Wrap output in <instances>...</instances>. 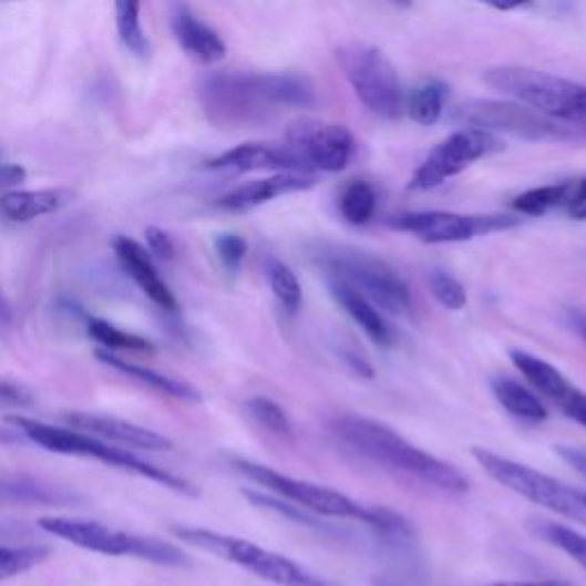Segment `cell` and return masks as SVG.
I'll list each match as a JSON object with an SVG mask.
<instances>
[{
    "label": "cell",
    "instance_id": "cell-25",
    "mask_svg": "<svg viewBox=\"0 0 586 586\" xmlns=\"http://www.w3.org/2000/svg\"><path fill=\"white\" fill-rule=\"evenodd\" d=\"M491 388L495 399L502 403V408L511 412L513 418L530 424H541L547 420V408L543 405V401L532 390L523 388L518 381H513V378L497 376L493 378Z\"/></svg>",
    "mask_w": 586,
    "mask_h": 586
},
{
    "label": "cell",
    "instance_id": "cell-8",
    "mask_svg": "<svg viewBox=\"0 0 586 586\" xmlns=\"http://www.w3.org/2000/svg\"><path fill=\"white\" fill-rule=\"evenodd\" d=\"M179 541L204 549V553L216 555L229 564H236L248 573H255L257 577L273 582L278 586H337L326 577H319L315 573H309L294 559L270 553L266 547L255 545L253 541L220 534L214 530H199V527H172Z\"/></svg>",
    "mask_w": 586,
    "mask_h": 586
},
{
    "label": "cell",
    "instance_id": "cell-32",
    "mask_svg": "<svg viewBox=\"0 0 586 586\" xmlns=\"http://www.w3.org/2000/svg\"><path fill=\"white\" fill-rule=\"evenodd\" d=\"M339 214L351 225H367L376 214V191L369 182H351L339 195Z\"/></svg>",
    "mask_w": 586,
    "mask_h": 586
},
{
    "label": "cell",
    "instance_id": "cell-48",
    "mask_svg": "<svg viewBox=\"0 0 586 586\" xmlns=\"http://www.w3.org/2000/svg\"><path fill=\"white\" fill-rule=\"evenodd\" d=\"M25 435L19 429H0V444H19L23 442Z\"/></svg>",
    "mask_w": 586,
    "mask_h": 586
},
{
    "label": "cell",
    "instance_id": "cell-21",
    "mask_svg": "<svg viewBox=\"0 0 586 586\" xmlns=\"http://www.w3.org/2000/svg\"><path fill=\"white\" fill-rule=\"evenodd\" d=\"M328 289L335 298V302L347 312L360 330L376 343V347L390 349L394 347V328L388 323V319L381 315V307L373 305L364 294H360L356 287L328 278Z\"/></svg>",
    "mask_w": 586,
    "mask_h": 586
},
{
    "label": "cell",
    "instance_id": "cell-36",
    "mask_svg": "<svg viewBox=\"0 0 586 586\" xmlns=\"http://www.w3.org/2000/svg\"><path fill=\"white\" fill-rule=\"evenodd\" d=\"M429 289L433 294V298L446 307L452 309V312H459L467 305V294L463 289V285L454 278L452 273H446L442 268H433L429 273Z\"/></svg>",
    "mask_w": 586,
    "mask_h": 586
},
{
    "label": "cell",
    "instance_id": "cell-20",
    "mask_svg": "<svg viewBox=\"0 0 586 586\" xmlns=\"http://www.w3.org/2000/svg\"><path fill=\"white\" fill-rule=\"evenodd\" d=\"M169 28L179 47L202 64H216L227 55V44L223 42L220 34L199 21L182 0H177L175 8H172Z\"/></svg>",
    "mask_w": 586,
    "mask_h": 586
},
{
    "label": "cell",
    "instance_id": "cell-11",
    "mask_svg": "<svg viewBox=\"0 0 586 586\" xmlns=\"http://www.w3.org/2000/svg\"><path fill=\"white\" fill-rule=\"evenodd\" d=\"M388 225L397 232L418 236L424 244H463V240L518 227L521 218L508 214L415 212L394 216L388 220Z\"/></svg>",
    "mask_w": 586,
    "mask_h": 586
},
{
    "label": "cell",
    "instance_id": "cell-27",
    "mask_svg": "<svg viewBox=\"0 0 586 586\" xmlns=\"http://www.w3.org/2000/svg\"><path fill=\"white\" fill-rule=\"evenodd\" d=\"M143 0H115V28L126 51L137 58H150L152 47L141 21Z\"/></svg>",
    "mask_w": 586,
    "mask_h": 586
},
{
    "label": "cell",
    "instance_id": "cell-16",
    "mask_svg": "<svg viewBox=\"0 0 586 586\" xmlns=\"http://www.w3.org/2000/svg\"><path fill=\"white\" fill-rule=\"evenodd\" d=\"M206 167L218 172H232V175H246V172L257 169H273V172H307L315 175L305 156L287 145H266V143H246L238 145L212 161H206Z\"/></svg>",
    "mask_w": 586,
    "mask_h": 586
},
{
    "label": "cell",
    "instance_id": "cell-43",
    "mask_svg": "<svg viewBox=\"0 0 586 586\" xmlns=\"http://www.w3.org/2000/svg\"><path fill=\"white\" fill-rule=\"evenodd\" d=\"M557 454L570 465L575 467L582 476H586V452L577 450V446H557Z\"/></svg>",
    "mask_w": 586,
    "mask_h": 586
},
{
    "label": "cell",
    "instance_id": "cell-29",
    "mask_svg": "<svg viewBox=\"0 0 586 586\" xmlns=\"http://www.w3.org/2000/svg\"><path fill=\"white\" fill-rule=\"evenodd\" d=\"M266 278H268L273 296L278 298L285 312L289 317H296L300 312V305H302V289H300L296 273L280 259H268L266 261Z\"/></svg>",
    "mask_w": 586,
    "mask_h": 586
},
{
    "label": "cell",
    "instance_id": "cell-7",
    "mask_svg": "<svg viewBox=\"0 0 586 586\" xmlns=\"http://www.w3.org/2000/svg\"><path fill=\"white\" fill-rule=\"evenodd\" d=\"M38 525L47 534L58 536L76 547L90 549V553H96V555L133 557V559L150 562L156 566H169V568H184L188 564V557L177 545L165 543L154 536H141V534L111 530L109 525H101L94 521H76V518H62V515H53V518H42Z\"/></svg>",
    "mask_w": 586,
    "mask_h": 586
},
{
    "label": "cell",
    "instance_id": "cell-2",
    "mask_svg": "<svg viewBox=\"0 0 586 586\" xmlns=\"http://www.w3.org/2000/svg\"><path fill=\"white\" fill-rule=\"evenodd\" d=\"M229 463L234 465L236 472L250 479L253 484L266 489L270 495L287 500L298 508H305L315 515H326V518H339V521H356L371 527L378 534L392 538H408L412 534L410 523L397 511L383 506H364L335 489L312 484V481L294 479L289 474H282L278 470L253 463L240 456H229Z\"/></svg>",
    "mask_w": 586,
    "mask_h": 586
},
{
    "label": "cell",
    "instance_id": "cell-23",
    "mask_svg": "<svg viewBox=\"0 0 586 586\" xmlns=\"http://www.w3.org/2000/svg\"><path fill=\"white\" fill-rule=\"evenodd\" d=\"M96 360L103 362L106 367L124 373L128 381H135L137 385H143L161 397H169V399H177V401H184V403H202V394L197 388H193L191 383L182 381V378H175V376H165L161 371H154V369H147V367H141V364H133L124 358H117L113 356L111 351H103L99 349L96 351Z\"/></svg>",
    "mask_w": 586,
    "mask_h": 586
},
{
    "label": "cell",
    "instance_id": "cell-18",
    "mask_svg": "<svg viewBox=\"0 0 586 586\" xmlns=\"http://www.w3.org/2000/svg\"><path fill=\"white\" fill-rule=\"evenodd\" d=\"M113 250L122 270L135 282L137 289H141L154 305L165 309V312H177L179 309L177 296L172 294V289L158 275L154 259L145 246H141L137 240L128 236H115Z\"/></svg>",
    "mask_w": 586,
    "mask_h": 586
},
{
    "label": "cell",
    "instance_id": "cell-14",
    "mask_svg": "<svg viewBox=\"0 0 586 586\" xmlns=\"http://www.w3.org/2000/svg\"><path fill=\"white\" fill-rule=\"evenodd\" d=\"M287 143L305 156L315 172H341L353 156L351 131L315 117L294 120L287 128Z\"/></svg>",
    "mask_w": 586,
    "mask_h": 586
},
{
    "label": "cell",
    "instance_id": "cell-6",
    "mask_svg": "<svg viewBox=\"0 0 586 586\" xmlns=\"http://www.w3.org/2000/svg\"><path fill=\"white\" fill-rule=\"evenodd\" d=\"M312 259L326 278L356 287L385 312L397 317L412 315V294L405 280L381 257L347 246H321Z\"/></svg>",
    "mask_w": 586,
    "mask_h": 586
},
{
    "label": "cell",
    "instance_id": "cell-3",
    "mask_svg": "<svg viewBox=\"0 0 586 586\" xmlns=\"http://www.w3.org/2000/svg\"><path fill=\"white\" fill-rule=\"evenodd\" d=\"M8 424H12L14 429H19L28 442L42 446V450L51 452V454H62V456H79V459H96L101 463H106L115 470L135 474V476H143L154 481L158 486H165L169 491H175L179 495L186 497H197L199 491L191 484V481L172 474L158 465H152L143 459H137L131 452L117 450V446H111L109 442H103L96 435H90L85 431L72 429V426H53L40 420H32L25 415H8L6 418Z\"/></svg>",
    "mask_w": 586,
    "mask_h": 586
},
{
    "label": "cell",
    "instance_id": "cell-26",
    "mask_svg": "<svg viewBox=\"0 0 586 586\" xmlns=\"http://www.w3.org/2000/svg\"><path fill=\"white\" fill-rule=\"evenodd\" d=\"M74 500L28 476H0V504H69Z\"/></svg>",
    "mask_w": 586,
    "mask_h": 586
},
{
    "label": "cell",
    "instance_id": "cell-37",
    "mask_svg": "<svg viewBox=\"0 0 586 586\" xmlns=\"http://www.w3.org/2000/svg\"><path fill=\"white\" fill-rule=\"evenodd\" d=\"M216 253H218L220 264L229 273H236L248 255V244H246V238L238 234H220L216 236Z\"/></svg>",
    "mask_w": 586,
    "mask_h": 586
},
{
    "label": "cell",
    "instance_id": "cell-34",
    "mask_svg": "<svg viewBox=\"0 0 586 586\" xmlns=\"http://www.w3.org/2000/svg\"><path fill=\"white\" fill-rule=\"evenodd\" d=\"M246 410L248 415L268 433L273 435H280V438H291L294 429H291V422L287 418V412L266 397H253L248 403H246Z\"/></svg>",
    "mask_w": 586,
    "mask_h": 586
},
{
    "label": "cell",
    "instance_id": "cell-30",
    "mask_svg": "<svg viewBox=\"0 0 586 586\" xmlns=\"http://www.w3.org/2000/svg\"><path fill=\"white\" fill-rule=\"evenodd\" d=\"M405 113L420 126L438 124L444 113V88L433 81L415 88L405 99Z\"/></svg>",
    "mask_w": 586,
    "mask_h": 586
},
{
    "label": "cell",
    "instance_id": "cell-5",
    "mask_svg": "<svg viewBox=\"0 0 586 586\" xmlns=\"http://www.w3.org/2000/svg\"><path fill=\"white\" fill-rule=\"evenodd\" d=\"M484 83L543 115L568 122L586 120V85L582 83L523 64L491 66L484 72Z\"/></svg>",
    "mask_w": 586,
    "mask_h": 586
},
{
    "label": "cell",
    "instance_id": "cell-35",
    "mask_svg": "<svg viewBox=\"0 0 586 586\" xmlns=\"http://www.w3.org/2000/svg\"><path fill=\"white\" fill-rule=\"evenodd\" d=\"M541 534L547 543H553L555 547H559L562 553H566L586 573V536L577 534L570 527H564L559 523H545L541 527Z\"/></svg>",
    "mask_w": 586,
    "mask_h": 586
},
{
    "label": "cell",
    "instance_id": "cell-40",
    "mask_svg": "<svg viewBox=\"0 0 586 586\" xmlns=\"http://www.w3.org/2000/svg\"><path fill=\"white\" fill-rule=\"evenodd\" d=\"M25 177H28V172L23 165L0 163V195L21 186L25 182Z\"/></svg>",
    "mask_w": 586,
    "mask_h": 586
},
{
    "label": "cell",
    "instance_id": "cell-49",
    "mask_svg": "<svg viewBox=\"0 0 586 586\" xmlns=\"http://www.w3.org/2000/svg\"><path fill=\"white\" fill-rule=\"evenodd\" d=\"M392 3L401 6V8H410L412 6V0H392Z\"/></svg>",
    "mask_w": 586,
    "mask_h": 586
},
{
    "label": "cell",
    "instance_id": "cell-1",
    "mask_svg": "<svg viewBox=\"0 0 586 586\" xmlns=\"http://www.w3.org/2000/svg\"><path fill=\"white\" fill-rule=\"evenodd\" d=\"M328 426L341 444L378 467L415 479L424 486L450 495L470 491V479L456 465L431 456L383 422L360 415H339L330 420Z\"/></svg>",
    "mask_w": 586,
    "mask_h": 586
},
{
    "label": "cell",
    "instance_id": "cell-13",
    "mask_svg": "<svg viewBox=\"0 0 586 586\" xmlns=\"http://www.w3.org/2000/svg\"><path fill=\"white\" fill-rule=\"evenodd\" d=\"M202 103L206 115L218 126H253L273 109L259 94L255 74H216L206 79Z\"/></svg>",
    "mask_w": 586,
    "mask_h": 586
},
{
    "label": "cell",
    "instance_id": "cell-33",
    "mask_svg": "<svg viewBox=\"0 0 586 586\" xmlns=\"http://www.w3.org/2000/svg\"><path fill=\"white\" fill-rule=\"evenodd\" d=\"M51 549L44 545H3L0 547V582L32 570L49 559Z\"/></svg>",
    "mask_w": 586,
    "mask_h": 586
},
{
    "label": "cell",
    "instance_id": "cell-24",
    "mask_svg": "<svg viewBox=\"0 0 586 586\" xmlns=\"http://www.w3.org/2000/svg\"><path fill=\"white\" fill-rule=\"evenodd\" d=\"M257 90L270 106L309 109L317 103L315 85L296 74H255Z\"/></svg>",
    "mask_w": 586,
    "mask_h": 586
},
{
    "label": "cell",
    "instance_id": "cell-42",
    "mask_svg": "<svg viewBox=\"0 0 586 586\" xmlns=\"http://www.w3.org/2000/svg\"><path fill=\"white\" fill-rule=\"evenodd\" d=\"M378 586H408L394 579H381ZM486 586H573L568 582H559V579H536V582H497V584H486Z\"/></svg>",
    "mask_w": 586,
    "mask_h": 586
},
{
    "label": "cell",
    "instance_id": "cell-15",
    "mask_svg": "<svg viewBox=\"0 0 586 586\" xmlns=\"http://www.w3.org/2000/svg\"><path fill=\"white\" fill-rule=\"evenodd\" d=\"M511 362L518 369L527 383L543 394L545 399L553 401L566 418L582 424L586 429V392L575 388L568 378L549 362L527 353V351H511Z\"/></svg>",
    "mask_w": 586,
    "mask_h": 586
},
{
    "label": "cell",
    "instance_id": "cell-10",
    "mask_svg": "<svg viewBox=\"0 0 586 586\" xmlns=\"http://www.w3.org/2000/svg\"><path fill=\"white\" fill-rule=\"evenodd\" d=\"M337 62L356 96L373 113L388 120L401 117L405 94L390 58L369 44H349L337 51Z\"/></svg>",
    "mask_w": 586,
    "mask_h": 586
},
{
    "label": "cell",
    "instance_id": "cell-45",
    "mask_svg": "<svg viewBox=\"0 0 586 586\" xmlns=\"http://www.w3.org/2000/svg\"><path fill=\"white\" fill-rule=\"evenodd\" d=\"M476 3H484V6L500 10V12H511V10H518V8L527 6L530 0H476Z\"/></svg>",
    "mask_w": 586,
    "mask_h": 586
},
{
    "label": "cell",
    "instance_id": "cell-39",
    "mask_svg": "<svg viewBox=\"0 0 586 586\" xmlns=\"http://www.w3.org/2000/svg\"><path fill=\"white\" fill-rule=\"evenodd\" d=\"M34 405V397L30 390H25L19 383L0 381V408H12V410H25Z\"/></svg>",
    "mask_w": 586,
    "mask_h": 586
},
{
    "label": "cell",
    "instance_id": "cell-22",
    "mask_svg": "<svg viewBox=\"0 0 586 586\" xmlns=\"http://www.w3.org/2000/svg\"><path fill=\"white\" fill-rule=\"evenodd\" d=\"M76 199L72 188H44V191H8L0 195V216L12 223H30L62 212Z\"/></svg>",
    "mask_w": 586,
    "mask_h": 586
},
{
    "label": "cell",
    "instance_id": "cell-19",
    "mask_svg": "<svg viewBox=\"0 0 586 586\" xmlns=\"http://www.w3.org/2000/svg\"><path fill=\"white\" fill-rule=\"evenodd\" d=\"M64 422L72 429L85 431L101 440H113V442L133 446V450H147V452L172 450L169 438L152 429L126 422V420H117L109 415H92V412H69V415H64Z\"/></svg>",
    "mask_w": 586,
    "mask_h": 586
},
{
    "label": "cell",
    "instance_id": "cell-38",
    "mask_svg": "<svg viewBox=\"0 0 586 586\" xmlns=\"http://www.w3.org/2000/svg\"><path fill=\"white\" fill-rule=\"evenodd\" d=\"M145 238H147V250H150L152 257H156L161 261H172V259H175L177 246H175V240H172V236L165 229L147 227Z\"/></svg>",
    "mask_w": 586,
    "mask_h": 586
},
{
    "label": "cell",
    "instance_id": "cell-31",
    "mask_svg": "<svg viewBox=\"0 0 586 586\" xmlns=\"http://www.w3.org/2000/svg\"><path fill=\"white\" fill-rule=\"evenodd\" d=\"M573 186L570 184H555V186H541L521 193L511 202L513 212H518L521 216H545L547 212L557 209V206L566 204Z\"/></svg>",
    "mask_w": 586,
    "mask_h": 586
},
{
    "label": "cell",
    "instance_id": "cell-17",
    "mask_svg": "<svg viewBox=\"0 0 586 586\" xmlns=\"http://www.w3.org/2000/svg\"><path fill=\"white\" fill-rule=\"evenodd\" d=\"M315 186H317V175H307V172H275L273 177L248 182L244 186L229 191L216 202V206L220 212L246 214L282 195L302 193Z\"/></svg>",
    "mask_w": 586,
    "mask_h": 586
},
{
    "label": "cell",
    "instance_id": "cell-9",
    "mask_svg": "<svg viewBox=\"0 0 586 586\" xmlns=\"http://www.w3.org/2000/svg\"><path fill=\"white\" fill-rule=\"evenodd\" d=\"M472 456L500 486L586 527V491L562 484L555 476L504 459L484 446H472Z\"/></svg>",
    "mask_w": 586,
    "mask_h": 586
},
{
    "label": "cell",
    "instance_id": "cell-12",
    "mask_svg": "<svg viewBox=\"0 0 586 586\" xmlns=\"http://www.w3.org/2000/svg\"><path fill=\"white\" fill-rule=\"evenodd\" d=\"M502 143L497 135L484 128H461L452 133L424 158V163L412 175L408 191H431L442 182L461 175L472 163L493 152H500Z\"/></svg>",
    "mask_w": 586,
    "mask_h": 586
},
{
    "label": "cell",
    "instance_id": "cell-41",
    "mask_svg": "<svg viewBox=\"0 0 586 586\" xmlns=\"http://www.w3.org/2000/svg\"><path fill=\"white\" fill-rule=\"evenodd\" d=\"M566 214L573 220H586V177L570 191L566 199Z\"/></svg>",
    "mask_w": 586,
    "mask_h": 586
},
{
    "label": "cell",
    "instance_id": "cell-47",
    "mask_svg": "<svg viewBox=\"0 0 586 586\" xmlns=\"http://www.w3.org/2000/svg\"><path fill=\"white\" fill-rule=\"evenodd\" d=\"M14 321V309L10 305V300L6 298V294L0 291V328H6Z\"/></svg>",
    "mask_w": 586,
    "mask_h": 586
},
{
    "label": "cell",
    "instance_id": "cell-44",
    "mask_svg": "<svg viewBox=\"0 0 586 586\" xmlns=\"http://www.w3.org/2000/svg\"><path fill=\"white\" fill-rule=\"evenodd\" d=\"M343 360H347L351 364V369L358 373V376H364V378H373V369L371 364L367 362L364 356L356 353V351H349V353H343Z\"/></svg>",
    "mask_w": 586,
    "mask_h": 586
},
{
    "label": "cell",
    "instance_id": "cell-4",
    "mask_svg": "<svg viewBox=\"0 0 586 586\" xmlns=\"http://www.w3.org/2000/svg\"><path fill=\"white\" fill-rule=\"evenodd\" d=\"M454 122L470 128H484L491 133H508L532 143H577L586 141V120L568 122L543 115L515 101L470 99L452 111Z\"/></svg>",
    "mask_w": 586,
    "mask_h": 586
},
{
    "label": "cell",
    "instance_id": "cell-46",
    "mask_svg": "<svg viewBox=\"0 0 586 586\" xmlns=\"http://www.w3.org/2000/svg\"><path fill=\"white\" fill-rule=\"evenodd\" d=\"M568 321H570V326L575 328V332L586 343V312H582V309H570V312H568Z\"/></svg>",
    "mask_w": 586,
    "mask_h": 586
},
{
    "label": "cell",
    "instance_id": "cell-28",
    "mask_svg": "<svg viewBox=\"0 0 586 586\" xmlns=\"http://www.w3.org/2000/svg\"><path fill=\"white\" fill-rule=\"evenodd\" d=\"M88 335L94 339L103 351H133V353H154V343L120 330L117 326L109 323L106 319H88Z\"/></svg>",
    "mask_w": 586,
    "mask_h": 586
}]
</instances>
